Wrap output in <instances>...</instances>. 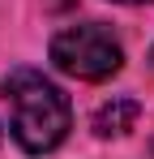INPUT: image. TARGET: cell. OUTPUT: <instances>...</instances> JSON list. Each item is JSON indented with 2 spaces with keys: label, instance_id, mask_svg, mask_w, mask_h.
Masks as SVG:
<instances>
[{
  "label": "cell",
  "instance_id": "1",
  "mask_svg": "<svg viewBox=\"0 0 154 159\" xmlns=\"http://www.w3.org/2000/svg\"><path fill=\"white\" fill-rule=\"evenodd\" d=\"M0 95L9 103V133L26 155H51L69 129H73V107L64 90L47 82L34 69H13L0 82Z\"/></svg>",
  "mask_w": 154,
  "mask_h": 159
},
{
  "label": "cell",
  "instance_id": "2",
  "mask_svg": "<svg viewBox=\"0 0 154 159\" xmlns=\"http://www.w3.org/2000/svg\"><path fill=\"white\" fill-rule=\"evenodd\" d=\"M51 65L77 82H107L111 73H120L124 48L103 22H81L51 39Z\"/></svg>",
  "mask_w": 154,
  "mask_h": 159
},
{
  "label": "cell",
  "instance_id": "3",
  "mask_svg": "<svg viewBox=\"0 0 154 159\" xmlns=\"http://www.w3.org/2000/svg\"><path fill=\"white\" fill-rule=\"evenodd\" d=\"M137 116H141V103L137 99H111V103H103L94 112V133L99 138H124L133 125H137Z\"/></svg>",
  "mask_w": 154,
  "mask_h": 159
},
{
  "label": "cell",
  "instance_id": "4",
  "mask_svg": "<svg viewBox=\"0 0 154 159\" xmlns=\"http://www.w3.org/2000/svg\"><path fill=\"white\" fill-rule=\"evenodd\" d=\"M116 4H150V0H116Z\"/></svg>",
  "mask_w": 154,
  "mask_h": 159
}]
</instances>
